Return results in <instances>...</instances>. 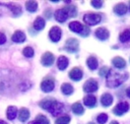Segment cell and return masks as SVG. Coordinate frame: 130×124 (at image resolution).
<instances>
[{
    "label": "cell",
    "instance_id": "cell-1",
    "mask_svg": "<svg viewBox=\"0 0 130 124\" xmlns=\"http://www.w3.org/2000/svg\"><path fill=\"white\" fill-rule=\"evenodd\" d=\"M128 78V73L124 71H114L110 70L108 76L106 77L107 79V85L109 87H117L120 84H122L126 79Z\"/></svg>",
    "mask_w": 130,
    "mask_h": 124
},
{
    "label": "cell",
    "instance_id": "cell-2",
    "mask_svg": "<svg viewBox=\"0 0 130 124\" xmlns=\"http://www.w3.org/2000/svg\"><path fill=\"white\" fill-rule=\"evenodd\" d=\"M101 20H102V15L100 13L88 12V13L84 14V16H83V21L88 25H95Z\"/></svg>",
    "mask_w": 130,
    "mask_h": 124
},
{
    "label": "cell",
    "instance_id": "cell-3",
    "mask_svg": "<svg viewBox=\"0 0 130 124\" xmlns=\"http://www.w3.org/2000/svg\"><path fill=\"white\" fill-rule=\"evenodd\" d=\"M79 49V43L76 39H68L65 42V50L69 53H75Z\"/></svg>",
    "mask_w": 130,
    "mask_h": 124
},
{
    "label": "cell",
    "instance_id": "cell-4",
    "mask_svg": "<svg viewBox=\"0 0 130 124\" xmlns=\"http://www.w3.org/2000/svg\"><path fill=\"white\" fill-rule=\"evenodd\" d=\"M98 88H99L98 81L93 78H90V79L86 80L83 84V90L85 92H93V91L98 90Z\"/></svg>",
    "mask_w": 130,
    "mask_h": 124
},
{
    "label": "cell",
    "instance_id": "cell-5",
    "mask_svg": "<svg viewBox=\"0 0 130 124\" xmlns=\"http://www.w3.org/2000/svg\"><path fill=\"white\" fill-rule=\"evenodd\" d=\"M129 110V104L127 102H120L114 109H113V113L117 116H121L123 115L125 112H127Z\"/></svg>",
    "mask_w": 130,
    "mask_h": 124
},
{
    "label": "cell",
    "instance_id": "cell-6",
    "mask_svg": "<svg viewBox=\"0 0 130 124\" xmlns=\"http://www.w3.org/2000/svg\"><path fill=\"white\" fill-rule=\"evenodd\" d=\"M55 82L52 78H45L41 83V89L45 92H50L54 89Z\"/></svg>",
    "mask_w": 130,
    "mask_h": 124
},
{
    "label": "cell",
    "instance_id": "cell-7",
    "mask_svg": "<svg viewBox=\"0 0 130 124\" xmlns=\"http://www.w3.org/2000/svg\"><path fill=\"white\" fill-rule=\"evenodd\" d=\"M61 36H62V32H61V28L59 26L51 27V29L49 32V37H50L52 42H55V43L58 42L61 39Z\"/></svg>",
    "mask_w": 130,
    "mask_h": 124
},
{
    "label": "cell",
    "instance_id": "cell-8",
    "mask_svg": "<svg viewBox=\"0 0 130 124\" xmlns=\"http://www.w3.org/2000/svg\"><path fill=\"white\" fill-rule=\"evenodd\" d=\"M54 60H55L54 55L51 52H46L41 58V63L44 66H51L54 63Z\"/></svg>",
    "mask_w": 130,
    "mask_h": 124
},
{
    "label": "cell",
    "instance_id": "cell-9",
    "mask_svg": "<svg viewBox=\"0 0 130 124\" xmlns=\"http://www.w3.org/2000/svg\"><path fill=\"white\" fill-rule=\"evenodd\" d=\"M63 108H64V107H63V104H62V103L55 101V102L53 103V105L51 106L49 112H51V114H52L53 116H57V115L61 114V112L63 111Z\"/></svg>",
    "mask_w": 130,
    "mask_h": 124
},
{
    "label": "cell",
    "instance_id": "cell-10",
    "mask_svg": "<svg viewBox=\"0 0 130 124\" xmlns=\"http://www.w3.org/2000/svg\"><path fill=\"white\" fill-rule=\"evenodd\" d=\"M82 75H83L82 70H81L80 68H78V67H74V68H72V69L69 71V77H70L72 80H75V81L81 79Z\"/></svg>",
    "mask_w": 130,
    "mask_h": 124
},
{
    "label": "cell",
    "instance_id": "cell-11",
    "mask_svg": "<svg viewBox=\"0 0 130 124\" xmlns=\"http://www.w3.org/2000/svg\"><path fill=\"white\" fill-rule=\"evenodd\" d=\"M68 13L62 8V9H58L56 12H55V18L57 21L59 22H64L67 18H68Z\"/></svg>",
    "mask_w": 130,
    "mask_h": 124
},
{
    "label": "cell",
    "instance_id": "cell-12",
    "mask_svg": "<svg viewBox=\"0 0 130 124\" xmlns=\"http://www.w3.org/2000/svg\"><path fill=\"white\" fill-rule=\"evenodd\" d=\"M95 37L102 41L104 40H107L109 38V32L107 28L105 27H99L96 30H95Z\"/></svg>",
    "mask_w": 130,
    "mask_h": 124
},
{
    "label": "cell",
    "instance_id": "cell-13",
    "mask_svg": "<svg viewBox=\"0 0 130 124\" xmlns=\"http://www.w3.org/2000/svg\"><path fill=\"white\" fill-rule=\"evenodd\" d=\"M83 104L88 108H93L95 106V104H96V98L94 96H92V95L86 96L83 99Z\"/></svg>",
    "mask_w": 130,
    "mask_h": 124
},
{
    "label": "cell",
    "instance_id": "cell-14",
    "mask_svg": "<svg viewBox=\"0 0 130 124\" xmlns=\"http://www.w3.org/2000/svg\"><path fill=\"white\" fill-rule=\"evenodd\" d=\"M11 39H12V41L14 43H22V42L25 41V35H24V33H22L20 30H16L12 35Z\"/></svg>",
    "mask_w": 130,
    "mask_h": 124
},
{
    "label": "cell",
    "instance_id": "cell-15",
    "mask_svg": "<svg viewBox=\"0 0 130 124\" xmlns=\"http://www.w3.org/2000/svg\"><path fill=\"white\" fill-rule=\"evenodd\" d=\"M101 103H102V105L104 107H109L113 103V97H112V95L111 94H108V92L104 94L102 96V98H101Z\"/></svg>",
    "mask_w": 130,
    "mask_h": 124
},
{
    "label": "cell",
    "instance_id": "cell-16",
    "mask_svg": "<svg viewBox=\"0 0 130 124\" xmlns=\"http://www.w3.org/2000/svg\"><path fill=\"white\" fill-rule=\"evenodd\" d=\"M54 102H55V100L52 99V98L44 99V100H42V101L40 102V107H41L42 109H44V110H48V111H49Z\"/></svg>",
    "mask_w": 130,
    "mask_h": 124
},
{
    "label": "cell",
    "instance_id": "cell-17",
    "mask_svg": "<svg viewBox=\"0 0 130 124\" xmlns=\"http://www.w3.org/2000/svg\"><path fill=\"white\" fill-rule=\"evenodd\" d=\"M69 28L74 32V33H77V34H80L82 28H83V25L79 22V21H71L69 23Z\"/></svg>",
    "mask_w": 130,
    "mask_h": 124
},
{
    "label": "cell",
    "instance_id": "cell-18",
    "mask_svg": "<svg viewBox=\"0 0 130 124\" xmlns=\"http://www.w3.org/2000/svg\"><path fill=\"white\" fill-rule=\"evenodd\" d=\"M127 10H128L127 6H126L125 4H123V3H119V4H117V5L114 7V12H115L116 14H118V15H123V14H125V13L127 12Z\"/></svg>",
    "mask_w": 130,
    "mask_h": 124
},
{
    "label": "cell",
    "instance_id": "cell-19",
    "mask_svg": "<svg viewBox=\"0 0 130 124\" xmlns=\"http://www.w3.org/2000/svg\"><path fill=\"white\" fill-rule=\"evenodd\" d=\"M68 63H69V61L65 56H60L58 58V61H57V66L60 70H64L68 66Z\"/></svg>",
    "mask_w": 130,
    "mask_h": 124
},
{
    "label": "cell",
    "instance_id": "cell-20",
    "mask_svg": "<svg viewBox=\"0 0 130 124\" xmlns=\"http://www.w3.org/2000/svg\"><path fill=\"white\" fill-rule=\"evenodd\" d=\"M112 63H113V65H114L116 68H118V69H122V68H124V67L126 66L125 60H124L123 58H121V57H115V58L112 60Z\"/></svg>",
    "mask_w": 130,
    "mask_h": 124
},
{
    "label": "cell",
    "instance_id": "cell-21",
    "mask_svg": "<svg viewBox=\"0 0 130 124\" xmlns=\"http://www.w3.org/2000/svg\"><path fill=\"white\" fill-rule=\"evenodd\" d=\"M34 27L37 30H42L45 27V20H44V18L41 17V16H38L35 19V21H34Z\"/></svg>",
    "mask_w": 130,
    "mask_h": 124
},
{
    "label": "cell",
    "instance_id": "cell-22",
    "mask_svg": "<svg viewBox=\"0 0 130 124\" xmlns=\"http://www.w3.org/2000/svg\"><path fill=\"white\" fill-rule=\"evenodd\" d=\"M17 115V109L14 106H9L6 111V116L9 120H13Z\"/></svg>",
    "mask_w": 130,
    "mask_h": 124
},
{
    "label": "cell",
    "instance_id": "cell-23",
    "mask_svg": "<svg viewBox=\"0 0 130 124\" xmlns=\"http://www.w3.org/2000/svg\"><path fill=\"white\" fill-rule=\"evenodd\" d=\"M28 117H29V111L26 108H21L18 112V119L21 122H24L28 119Z\"/></svg>",
    "mask_w": 130,
    "mask_h": 124
},
{
    "label": "cell",
    "instance_id": "cell-24",
    "mask_svg": "<svg viewBox=\"0 0 130 124\" xmlns=\"http://www.w3.org/2000/svg\"><path fill=\"white\" fill-rule=\"evenodd\" d=\"M86 64H87V66H88L89 69H91V70H95V69L98 68V64H99V63H98V60H96L95 57L90 56V57L87 58V60H86Z\"/></svg>",
    "mask_w": 130,
    "mask_h": 124
},
{
    "label": "cell",
    "instance_id": "cell-25",
    "mask_svg": "<svg viewBox=\"0 0 130 124\" xmlns=\"http://www.w3.org/2000/svg\"><path fill=\"white\" fill-rule=\"evenodd\" d=\"M6 7H7V8H9V9H10V11H11L15 16H17V15L21 14V12H22L21 7H20L19 5H15V4H7V5H6Z\"/></svg>",
    "mask_w": 130,
    "mask_h": 124
},
{
    "label": "cell",
    "instance_id": "cell-26",
    "mask_svg": "<svg viewBox=\"0 0 130 124\" xmlns=\"http://www.w3.org/2000/svg\"><path fill=\"white\" fill-rule=\"evenodd\" d=\"M72 112L75 114V115H82L83 112H84V109L82 107V105L80 103H74L72 105Z\"/></svg>",
    "mask_w": 130,
    "mask_h": 124
},
{
    "label": "cell",
    "instance_id": "cell-27",
    "mask_svg": "<svg viewBox=\"0 0 130 124\" xmlns=\"http://www.w3.org/2000/svg\"><path fill=\"white\" fill-rule=\"evenodd\" d=\"M119 40L122 42V43H126V42H129L130 41V28H127L125 29L124 32H122L119 36Z\"/></svg>",
    "mask_w": 130,
    "mask_h": 124
},
{
    "label": "cell",
    "instance_id": "cell-28",
    "mask_svg": "<svg viewBox=\"0 0 130 124\" xmlns=\"http://www.w3.org/2000/svg\"><path fill=\"white\" fill-rule=\"evenodd\" d=\"M25 8L29 12H35L38 9V3L36 1H26L25 2Z\"/></svg>",
    "mask_w": 130,
    "mask_h": 124
},
{
    "label": "cell",
    "instance_id": "cell-29",
    "mask_svg": "<svg viewBox=\"0 0 130 124\" xmlns=\"http://www.w3.org/2000/svg\"><path fill=\"white\" fill-rule=\"evenodd\" d=\"M61 91L64 94V95H71L73 92V87L70 83H63L61 85Z\"/></svg>",
    "mask_w": 130,
    "mask_h": 124
},
{
    "label": "cell",
    "instance_id": "cell-30",
    "mask_svg": "<svg viewBox=\"0 0 130 124\" xmlns=\"http://www.w3.org/2000/svg\"><path fill=\"white\" fill-rule=\"evenodd\" d=\"M63 9L68 13V16H76L77 15V10H76V7L74 5L65 6Z\"/></svg>",
    "mask_w": 130,
    "mask_h": 124
},
{
    "label": "cell",
    "instance_id": "cell-31",
    "mask_svg": "<svg viewBox=\"0 0 130 124\" xmlns=\"http://www.w3.org/2000/svg\"><path fill=\"white\" fill-rule=\"evenodd\" d=\"M70 121V117L68 115H63V116H60L59 118H57L56 120V124H68Z\"/></svg>",
    "mask_w": 130,
    "mask_h": 124
},
{
    "label": "cell",
    "instance_id": "cell-32",
    "mask_svg": "<svg viewBox=\"0 0 130 124\" xmlns=\"http://www.w3.org/2000/svg\"><path fill=\"white\" fill-rule=\"evenodd\" d=\"M22 54H23L25 57H27V58H30V57H32V56H34L35 52H34V49H32L31 47L27 46V47H25V48L22 50Z\"/></svg>",
    "mask_w": 130,
    "mask_h": 124
},
{
    "label": "cell",
    "instance_id": "cell-33",
    "mask_svg": "<svg viewBox=\"0 0 130 124\" xmlns=\"http://www.w3.org/2000/svg\"><path fill=\"white\" fill-rule=\"evenodd\" d=\"M35 121H37V122H38V123H40V124H50V122H49L48 118H47L46 116L42 115V114L38 115V116L36 117V120H35Z\"/></svg>",
    "mask_w": 130,
    "mask_h": 124
},
{
    "label": "cell",
    "instance_id": "cell-34",
    "mask_svg": "<svg viewBox=\"0 0 130 124\" xmlns=\"http://www.w3.org/2000/svg\"><path fill=\"white\" fill-rule=\"evenodd\" d=\"M110 70H111V69H110L108 66H104V67H102V68L100 69L99 74H100V76H102V77H107L108 74H109V72H110Z\"/></svg>",
    "mask_w": 130,
    "mask_h": 124
},
{
    "label": "cell",
    "instance_id": "cell-35",
    "mask_svg": "<svg viewBox=\"0 0 130 124\" xmlns=\"http://www.w3.org/2000/svg\"><path fill=\"white\" fill-rule=\"evenodd\" d=\"M96 120H98V123H100V124H105V123L107 122V120H108V115L102 113V114H100V115L98 116Z\"/></svg>",
    "mask_w": 130,
    "mask_h": 124
},
{
    "label": "cell",
    "instance_id": "cell-36",
    "mask_svg": "<svg viewBox=\"0 0 130 124\" xmlns=\"http://www.w3.org/2000/svg\"><path fill=\"white\" fill-rule=\"evenodd\" d=\"M89 33H90V30H89L88 26L83 25V28H82V30H81V33H80L79 35H80L81 37H87V36L89 35Z\"/></svg>",
    "mask_w": 130,
    "mask_h": 124
},
{
    "label": "cell",
    "instance_id": "cell-37",
    "mask_svg": "<svg viewBox=\"0 0 130 124\" xmlns=\"http://www.w3.org/2000/svg\"><path fill=\"white\" fill-rule=\"evenodd\" d=\"M90 3L94 8H101L103 6V1L101 0H92Z\"/></svg>",
    "mask_w": 130,
    "mask_h": 124
},
{
    "label": "cell",
    "instance_id": "cell-38",
    "mask_svg": "<svg viewBox=\"0 0 130 124\" xmlns=\"http://www.w3.org/2000/svg\"><path fill=\"white\" fill-rule=\"evenodd\" d=\"M6 42V36L0 32V45H3Z\"/></svg>",
    "mask_w": 130,
    "mask_h": 124
},
{
    "label": "cell",
    "instance_id": "cell-39",
    "mask_svg": "<svg viewBox=\"0 0 130 124\" xmlns=\"http://www.w3.org/2000/svg\"><path fill=\"white\" fill-rule=\"evenodd\" d=\"M45 13H46L45 15H46L47 18H50V17H51V14H50V13H51V10H50V9H49V10H46Z\"/></svg>",
    "mask_w": 130,
    "mask_h": 124
},
{
    "label": "cell",
    "instance_id": "cell-40",
    "mask_svg": "<svg viewBox=\"0 0 130 124\" xmlns=\"http://www.w3.org/2000/svg\"><path fill=\"white\" fill-rule=\"evenodd\" d=\"M126 95L128 96V98H130V86H129V87L126 89Z\"/></svg>",
    "mask_w": 130,
    "mask_h": 124
},
{
    "label": "cell",
    "instance_id": "cell-41",
    "mask_svg": "<svg viewBox=\"0 0 130 124\" xmlns=\"http://www.w3.org/2000/svg\"><path fill=\"white\" fill-rule=\"evenodd\" d=\"M28 124H40V123H38L37 121H31V122H29Z\"/></svg>",
    "mask_w": 130,
    "mask_h": 124
},
{
    "label": "cell",
    "instance_id": "cell-42",
    "mask_svg": "<svg viewBox=\"0 0 130 124\" xmlns=\"http://www.w3.org/2000/svg\"><path fill=\"white\" fill-rule=\"evenodd\" d=\"M0 124H7L5 121H3V120H0Z\"/></svg>",
    "mask_w": 130,
    "mask_h": 124
},
{
    "label": "cell",
    "instance_id": "cell-43",
    "mask_svg": "<svg viewBox=\"0 0 130 124\" xmlns=\"http://www.w3.org/2000/svg\"><path fill=\"white\" fill-rule=\"evenodd\" d=\"M110 124H118V122H117V121H112Z\"/></svg>",
    "mask_w": 130,
    "mask_h": 124
},
{
    "label": "cell",
    "instance_id": "cell-44",
    "mask_svg": "<svg viewBox=\"0 0 130 124\" xmlns=\"http://www.w3.org/2000/svg\"><path fill=\"white\" fill-rule=\"evenodd\" d=\"M87 124H93V123H87Z\"/></svg>",
    "mask_w": 130,
    "mask_h": 124
},
{
    "label": "cell",
    "instance_id": "cell-45",
    "mask_svg": "<svg viewBox=\"0 0 130 124\" xmlns=\"http://www.w3.org/2000/svg\"><path fill=\"white\" fill-rule=\"evenodd\" d=\"M0 15H1V12H0Z\"/></svg>",
    "mask_w": 130,
    "mask_h": 124
}]
</instances>
